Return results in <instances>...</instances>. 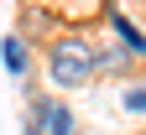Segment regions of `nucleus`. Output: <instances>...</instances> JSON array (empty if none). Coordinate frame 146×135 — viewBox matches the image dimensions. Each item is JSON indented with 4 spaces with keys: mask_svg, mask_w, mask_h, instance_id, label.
Returning a JSON list of instances; mask_svg holds the SVG:
<instances>
[{
    "mask_svg": "<svg viewBox=\"0 0 146 135\" xmlns=\"http://www.w3.org/2000/svg\"><path fill=\"white\" fill-rule=\"evenodd\" d=\"M125 114H146V83H136V88H125Z\"/></svg>",
    "mask_w": 146,
    "mask_h": 135,
    "instance_id": "nucleus-7",
    "label": "nucleus"
},
{
    "mask_svg": "<svg viewBox=\"0 0 146 135\" xmlns=\"http://www.w3.org/2000/svg\"><path fill=\"white\" fill-rule=\"evenodd\" d=\"M94 47L84 42V36H58L52 42V52H47V78L52 83H63V88H78V83H89L94 78Z\"/></svg>",
    "mask_w": 146,
    "mask_h": 135,
    "instance_id": "nucleus-1",
    "label": "nucleus"
},
{
    "mask_svg": "<svg viewBox=\"0 0 146 135\" xmlns=\"http://www.w3.org/2000/svg\"><path fill=\"white\" fill-rule=\"evenodd\" d=\"M0 52H5V68L16 73V78L31 68V52H26V42H21V36H5V47H0Z\"/></svg>",
    "mask_w": 146,
    "mask_h": 135,
    "instance_id": "nucleus-3",
    "label": "nucleus"
},
{
    "mask_svg": "<svg viewBox=\"0 0 146 135\" xmlns=\"http://www.w3.org/2000/svg\"><path fill=\"white\" fill-rule=\"evenodd\" d=\"M21 135H47V99H31V114H26Z\"/></svg>",
    "mask_w": 146,
    "mask_h": 135,
    "instance_id": "nucleus-6",
    "label": "nucleus"
},
{
    "mask_svg": "<svg viewBox=\"0 0 146 135\" xmlns=\"http://www.w3.org/2000/svg\"><path fill=\"white\" fill-rule=\"evenodd\" d=\"M110 26H115V31H120V42H125V47H131L136 57L146 52V36H141V31L131 26V21H125V16H120V11H115V16H110Z\"/></svg>",
    "mask_w": 146,
    "mask_h": 135,
    "instance_id": "nucleus-4",
    "label": "nucleus"
},
{
    "mask_svg": "<svg viewBox=\"0 0 146 135\" xmlns=\"http://www.w3.org/2000/svg\"><path fill=\"white\" fill-rule=\"evenodd\" d=\"M47 135H73V114L47 99Z\"/></svg>",
    "mask_w": 146,
    "mask_h": 135,
    "instance_id": "nucleus-5",
    "label": "nucleus"
},
{
    "mask_svg": "<svg viewBox=\"0 0 146 135\" xmlns=\"http://www.w3.org/2000/svg\"><path fill=\"white\" fill-rule=\"evenodd\" d=\"M131 47H94V68L99 73H125V68H131Z\"/></svg>",
    "mask_w": 146,
    "mask_h": 135,
    "instance_id": "nucleus-2",
    "label": "nucleus"
}]
</instances>
